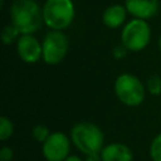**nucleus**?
Returning <instances> with one entry per match:
<instances>
[{
	"label": "nucleus",
	"mask_w": 161,
	"mask_h": 161,
	"mask_svg": "<svg viewBox=\"0 0 161 161\" xmlns=\"http://www.w3.org/2000/svg\"><path fill=\"white\" fill-rule=\"evenodd\" d=\"M127 13L128 11H127L126 6H122L119 4H113L104 10V13L102 15V20L106 26L114 29L123 24Z\"/></svg>",
	"instance_id": "11"
},
{
	"label": "nucleus",
	"mask_w": 161,
	"mask_h": 161,
	"mask_svg": "<svg viewBox=\"0 0 161 161\" xmlns=\"http://www.w3.org/2000/svg\"><path fill=\"white\" fill-rule=\"evenodd\" d=\"M73 145L84 155L101 152L103 148V133L98 126L91 122H79L70 131Z\"/></svg>",
	"instance_id": "2"
},
{
	"label": "nucleus",
	"mask_w": 161,
	"mask_h": 161,
	"mask_svg": "<svg viewBox=\"0 0 161 161\" xmlns=\"http://www.w3.org/2000/svg\"><path fill=\"white\" fill-rule=\"evenodd\" d=\"M10 19L20 34H33L44 23L43 10L34 0H15L10 9Z\"/></svg>",
	"instance_id": "1"
},
{
	"label": "nucleus",
	"mask_w": 161,
	"mask_h": 161,
	"mask_svg": "<svg viewBox=\"0 0 161 161\" xmlns=\"http://www.w3.org/2000/svg\"><path fill=\"white\" fill-rule=\"evenodd\" d=\"M13 131H14L13 122L5 116L0 117V140L5 141L10 138V136L13 135Z\"/></svg>",
	"instance_id": "13"
},
{
	"label": "nucleus",
	"mask_w": 161,
	"mask_h": 161,
	"mask_svg": "<svg viewBox=\"0 0 161 161\" xmlns=\"http://www.w3.org/2000/svg\"><path fill=\"white\" fill-rule=\"evenodd\" d=\"M150 156L152 161H161V133L152 140L150 146Z\"/></svg>",
	"instance_id": "15"
},
{
	"label": "nucleus",
	"mask_w": 161,
	"mask_h": 161,
	"mask_svg": "<svg viewBox=\"0 0 161 161\" xmlns=\"http://www.w3.org/2000/svg\"><path fill=\"white\" fill-rule=\"evenodd\" d=\"M13 158V150L8 146H4L0 150V161H11Z\"/></svg>",
	"instance_id": "18"
},
{
	"label": "nucleus",
	"mask_w": 161,
	"mask_h": 161,
	"mask_svg": "<svg viewBox=\"0 0 161 161\" xmlns=\"http://www.w3.org/2000/svg\"><path fill=\"white\" fill-rule=\"evenodd\" d=\"M102 161H132V151L123 143H109L101 151Z\"/></svg>",
	"instance_id": "10"
},
{
	"label": "nucleus",
	"mask_w": 161,
	"mask_h": 161,
	"mask_svg": "<svg viewBox=\"0 0 161 161\" xmlns=\"http://www.w3.org/2000/svg\"><path fill=\"white\" fill-rule=\"evenodd\" d=\"M64 161H82V158L79 156H75V155H69Z\"/></svg>",
	"instance_id": "20"
},
{
	"label": "nucleus",
	"mask_w": 161,
	"mask_h": 161,
	"mask_svg": "<svg viewBox=\"0 0 161 161\" xmlns=\"http://www.w3.org/2000/svg\"><path fill=\"white\" fill-rule=\"evenodd\" d=\"M16 52L25 63H35L43 57V47L31 34H20L16 40Z\"/></svg>",
	"instance_id": "8"
},
{
	"label": "nucleus",
	"mask_w": 161,
	"mask_h": 161,
	"mask_svg": "<svg viewBox=\"0 0 161 161\" xmlns=\"http://www.w3.org/2000/svg\"><path fill=\"white\" fill-rule=\"evenodd\" d=\"M42 10L44 24L52 30H63L74 19V5L72 0H47Z\"/></svg>",
	"instance_id": "3"
},
{
	"label": "nucleus",
	"mask_w": 161,
	"mask_h": 161,
	"mask_svg": "<svg viewBox=\"0 0 161 161\" xmlns=\"http://www.w3.org/2000/svg\"><path fill=\"white\" fill-rule=\"evenodd\" d=\"M158 0H125L127 11L137 19H150L158 11Z\"/></svg>",
	"instance_id": "9"
},
{
	"label": "nucleus",
	"mask_w": 161,
	"mask_h": 161,
	"mask_svg": "<svg viewBox=\"0 0 161 161\" xmlns=\"http://www.w3.org/2000/svg\"><path fill=\"white\" fill-rule=\"evenodd\" d=\"M42 150L47 161H64L69 156L70 141L63 132H53L43 142Z\"/></svg>",
	"instance_id": "7"
},
{
	"label": "nucleus",
	"mask_w": 161,
	"mask_h": 161,
	"mask_svg": "<svg viewBox=\"0 0 161 161\" xmlns=\"http://www.w3.org/2000/svg\"><path fill=\"white\" fill-rule=\"evenodd\" d=\"M19 36H20V31L13 24L6 25L1 31V39H3L4 44H11L14 40H18Z\"/></svg>",
	"instance_id": "12"
},
{
	"label": "nucleus",
	"mask_w": 161,
	"mask_h": 161,
	"mask_svg": "<svg viewBox=\"0 0 161 161\" xmlns=\"http://www.w3.org/2000/svg\"><path fill=\"white\" fill-rule=\"evenodd\" d=\"M151 39V29L145 19H132L128 21L121 33V43L132 52L145 49Z\"/></svg>",
	"instance_id": "5"
},
{
	"label": "nucleus",
	"mask_w": 161,
	"mask_h": 161,
	"mask_svg": "<svg viewBox=\"0 0 161 161\" xmlns=\"http://www.w3.org/2000/svg\"><path fill=\"white\" fill-rule=\"evenodd\" d=\"M86 161H102L101 152H93V153L86 155Z\"/></svg>",
	"instance_id": "19"
},
{
	"label": "nucleus",
	"mask_w": 161,
	"mask_h": 161,
	"mask_svg": "<svg viewBox=\"0 0 161 161\" xmlns=\"http://www.w3.org/2000/svg\"><path fill=\"white\" fill-rule=\"evenodd\" d=\"M146 87H147V91L152 96H158L161 93V78H160V75H157V74L151 75L147 79Z\"/></svg>",
	"instance_id": "14"
},
{
	"label": "nucleus",
	"mask_w": 161,
	"mask_h": 161,
	"mask_svg": "<svg viewBox=\"0 0 161 161\" xmlns=\"http://www.w3.org/2000/svg\"><path fill=\"white\" fill-rule=\"evenodd\" d=\"M43 59L45 63L54 65L60 63L64 57L68 53V48H69V40L67 38V35L64 33H62V30H50L43 43Z\"/></svg>",
	"instance_id": "6"
},
{
	"label": "nucleus",
	"mask_w": 161,
	"mask_h": 161,
	"mask_svg": "<svg viewBox=\"0 0 161 161\" xmlns=\"http://www.w3.org/2000/svg\"><path fill=\"white\" fill-rule=\"evenodd\" d=\"M114 93L126 106L136 107L145 99V87L141 80L130 73H123L116 78Z\"/></svg>",
	"instance_id": "4"
},
{
	"label": "nucleus",
	"mask_w": 161,
	"mask_h": 161,
	"mask_svg": "<svg viewBox=\"0 0 161 161\" xmlns=\"http://www.w3.org/2000/svg\"><path fill=\"white\" fill-rule=\"evenodd\" d=\"M158 49L161 50V36L158 38Z\"/></svg>",
	"instance_id": "21"
},
{
	"label": "nucleus",
	"mask_w": 161,
	"mask_h": 161,
	"mask_svg": "<svg viewBox=\"0 0 161 161\" xmlns=\"http://www.w3.org/2000/svg\"><path fill=\"white\" fill-rule=\"evenodd\" d=\"M31 135H33L34 140H36L38 142H44L49 137L50 132H49V128L47 126H44V125H36L33 128Z\"/></svg>",
	"instance_id": "16"
},
{
	"label": "nucleus",
	"mask_w": 161,
	"mask_h": 161,
	"mask_svg": "<svg viewBox=\"0 0 161 161\" xmlns=\"http://www.w3.org/2000/svg\"><path fill=\"white\" fill-rule=\"evenodd\" d=\"M127 52H128V49L121 43L119 45H116L114 48H113V55H114V58L116 59H121V58H125L126 57V54H127Z\"/></svg>",
	"instance_id": "17"
}]
</instances>
